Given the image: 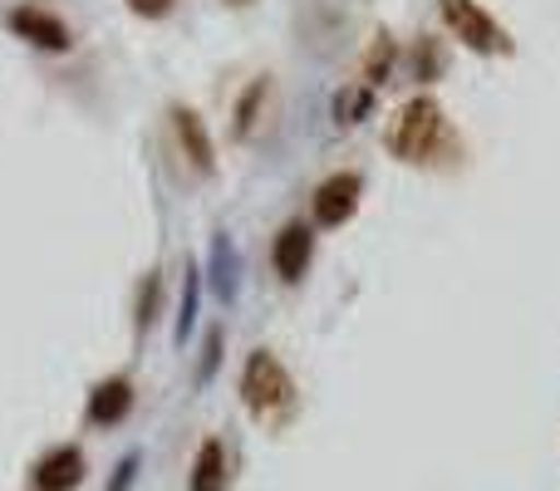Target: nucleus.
<instances>
[{
  "label": "nucleus",
  "instance_id": "obj_14",
  "mask_svg": "<svg viewBox=\"0 0 560 491\" xmlns=\"http://www.w3.org/2000/svg\"><path fill=\"white\" fill-rule=\"evenodd\" d=\"M394 59H398L394 35H388V30H378L374 45H369V55H364V79H359V84H369L378 94V84H388V74H394Z\"/></svg>",
  "mask_w": 560,
  "mask_h": 491
},
{
  "label": "nucleus",
  "instance_id": "obj_18",
  "mask_svg": "<svg viewBox=\"0 0 560 491\" xmlns=\"http://www.w3.org/2000/svg\"><path fill=\"white\" fill-rule=\"evenodd\" d=\"M217 364H222V329H212V335H207V344H202V364H197V388H202L207 378L217 374Z\"/></svg>",
  "mask_w": 560,
  "mask_h": 491
},
{
  "label": "nucleus",
  "instance_id": "obj_11",
  "mask_svg": "<svg viewBox=\"0 0 560 491\" xmlns=\"http://www.w3.org/2000/svg\"><path fill=\"white\" fill-rule=\"evenodd\" d=\"M226 487H232V453H226L222 437H207L192 457L187 491H226Z\"/></svg>",
  "mask_w": 560,
  "mask_h": 491
},
{
  "label": "nucleus",
  "instance_id": "obj_21",
  "mask_svg": "<svg viewBox=\"0 0 560 491\" xmlns=\"http://www.w3.org/2000/svg\"><path fill=\"white\" fill-rule=\"evenodd\" d=\"M226 5H236V10H242V5H252V0H226Z\"/></svg>",
  "mask_w": 560,
  "mask_h": 491
},
{
  "label": "nucleus",
  "instance_id": "obj_5",
  "mask_svg": "<svg viewBox=\"0 0 560 491\" xmlns=\"http://www.w3.org/2000/svg\"><path fill=\"white\" fill-rule=\"evenodd\" d=\"M5 30L25 45L45 49V55H69L74 49V30L55 15V10H39V5H15L5 15Z\"/></svg>",
  "mask_w": 560,
  "mask_h": 491
},
{
  "label": "nucleus",
  "instance_id": "obj_20",
  "mask_svg": "<svg viewBox=\"0 0 560 491\" xmlns=\"http://www.w3.org/2000/svg\"><path fill=\"white\" fill-rule=\"evenodd\" d=\"M133 15H143V20H163V15H173V5L177 0H124Z\"/></svg>",
  "mask_w": 560,
  "mask_h": 491
},
{
  "label": "nucleus",
  "instance_id": "obj_6",
  "mask_svg": "<svg viewBox=\"0 0 560 491\" xmlns=\"http://www.w3.org/2000/svg\"><path fill=\"white\" fill-rule=\"evenodd\" d=\"M202 280H207V290H212L222 305H236V295H242V250H236L232 232H212V242H207Z\"/></svg>",
  "mask_w": 560,
  "mask_h": 491
},
{
  "label": "nucleus",
  "instance_id": "obj_12",
  "mask_svg": "<svg viewBox=\"0 0 560 491\" xmlns=\"http://www.w3.org/2000/svg\"><path fill=\"white\" fill-rule=\"evenodd\" d=\"M202 266L197 260H187L183 266V290H177V315H173V339L177 344H187L197 329V309H202Z\"/></svg>",
  "mask_w": 560,
  "mask_h": 491
},
{
  "label": "nucleus",
  "instance_id": "obj_1",
  "mask_svg": "<svg viewBox=\"0 0 560 491\" xmlns=\"http://www.w3.org/2000/svg\"><path fill=\"white\" fill-rule=\"evenodd\" d=\"M384 148L408 167L438 163V157L457 153V133L447 124V108L433 94H413L384 128Z\"/></svg>",
  "mask_w": 560,
  "mask_h": 491
},
{
  "label": "nucleus",
  "instance_id": "obj_7",
  "mask_svg": "<svg viewBox=\"0 0 560 491\" xmlns=\"http://www.w3.org/2000/svg\"><path fill=\"white\" fill-rule=\"evenodd\" d=\"M173 138H177V153L187 157V167H192L197 177H212L217 173V148H212V133H207L202 114H197L192 104H173Z\"/></svg>",
  "mask_w": 560,
  "mask_h": 491
},
{
  "label": "nucleus",
  "instance_id": "obj_4",
  "mask_svg": "<svg viewBox=\"0 0 560 491\" xmlns=\"http://www.w3.org/2000/svg\"><path fill=\"white\" fill-rule=\"evenodd\" d=\"M359 202H364V177L329 173L325 183L315 187V197H310V217H315V226H325V232H339L345 222H354Z\"/></svg>",
  "mask_w": 560,
  "mask_h": 491
},
{
  "label": "nucleus",
  "instance_id": "obj_3",
  "mask_svg": "<svg viewBox=\"0 0 560 491\" xmlns=\"http://www.w3.org/2000/svg\"><path fill=\"white\" fill-rule=\"evenodd\" d=\"M438 15H443L447 35L463 49H472V55H512L516 49L512 30H506L482 0H438Z\"/></svg>",
  "mask_w": 560,
  "mask_h": 491
},
{
  "label": "nucleus",
  "instance_id": "obj_15",
  "mask_svg": "<svg viewBox=\"0 0 560 491\" xmlns=\"http://www.w3.org/2000/svg\"><path fill=\"white\" fill-rule=\"evenodd\" d=\"M369 114H374V89H369V84H345L335 94V124L339 128L364 124Z\"/></svg>",
  "mask_w": 560,
  "mask_h": 491
},
{
  "label": "nucleus",
  "instance_id": "obj_17",
  "mask_svg": "<svg viewBox=\"0 0 560 491\" xmlns=\"http://www.w3.org/2000/svg\"><path fill=\"white\" fill-rule=\"evenodd\" d=\"M413 74H418V84H428V79L443 74V49H438L433 39H423V45H418V55H413Z\"/></svg>",
  "mask_w": 560,
  "mask_h": 491
},
{
  "label": "nucleus",
  "instance_id": "obj_16",
  "mask_svg": "<svg viewBox=\"0 0 560 491\" xmlns=\"http://www.w3.org/2000/svg\"><path fill=\"white\" fill-rule=\"evenodd\" d=\"M158 305H163V276H158V270H148L143 285H138V300H133V309H138V335H148V329H153Z\"/></svg>",
  "mask_w": 560,
  "mask_h": 491
},
{
  "label": "nucleus",
  "instance_id": "obj_2",
  "mask_svg": "<svg viewBox=\"0 0 560 491\" xmlns=\"http://www.w3.org/2000/svg\"><path fill=\"white\" fill-rule=\"evenodd\" d=\"M242 404H246V413L266 428L290 423V413H295V404H300V388H295V374L280 364L276 349H252V354H246Z\"/></svg>",
  "mask_w": 560,
  "mask_h": 491
},
{
  "label": "nucleus",
  "instance_id": "obj_9",
  "mask_svg": "<svg viewBox=\"0 0 560 491\" xmlns=\"http://www.w3.org/2000/svg\"><path fill=\"white\" fill-rule=\"evenodd\" d=\"M84 472H89L84 447L59 443V447H49V453L35 463L30 482H35V491H74V487H84Z\"/></svg>",
  "mask_w": 560,
  "mask_h": 491
},
{
  "label": "nucleus",
  "instance_id": "obj_13",
  "mask_svg": "<svg viewBox=\"0 0 560 491\" xmlns=\"http://www.w3.org/2000/svg\"><path fill=\"white\" fill-rule=\"evenodd\" d=\"M266 98H271V74H256L252 84L242 89V98H236V114H232V138H236V143H246V138L256 133Z\"/></svg>",
  "mask_w": 560,
  "mask_h": 491
},
{
  "label": "nucleus",
  "instance_id": "obj_8",
  "mask_svg": "<svg viewBox=\"0 0 560 491\" xmlns=\"http://www.w3.org/2000/svg\"><path fill=\"white\" fill-rule=\"evenodd\" d=\"M310 260H315V226L310 222H285L271 242V266L285 285H300L310 276Z\"/></svg>",
  "mask_w": 560,
  "mask_h": 491
},
{
  "label": "nucleus",
  "instance_id": "obj_10",
  "mask_svg": "<svg viewBox=\"0 0 560 491\" xmlns=\"http://www.w3.org/2000/svg\"><path fill=\"white\" fill-rule=\"evenodd\" d=\"M133 413V378L128 374H108L89 388V404H84V418L94 428H118L124 418Z\"/></svg>",
  "mask_w": 560,
  "mask_h": 491
},
{
  "label": "nucleus",
  "instance_id": "obj_19",
  "mask_svg": "<svg viewBox=\"0 0 560 491\" xmlns=\"http://www.w3.org/2000/svg\"><path fill=\"white\" fill-rule=\"evenodd\" d=\"M138 467H143V453H128V457H118V467H114V482H108V491H124V487L138 477Z\"/></svg>",
  "mask_w": 560,
  "mask_h": 491
}]
</instances>
